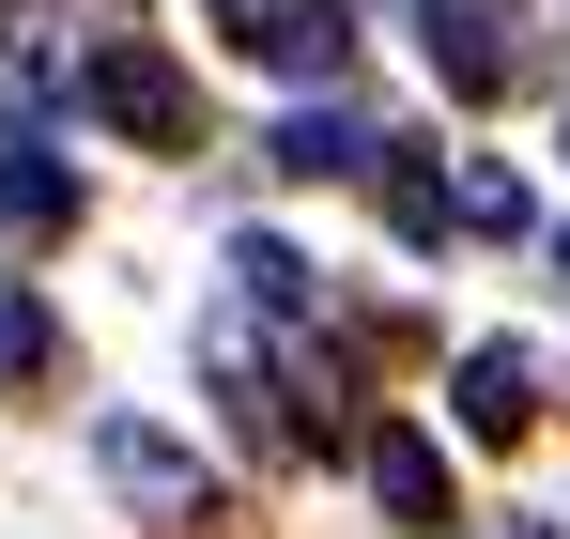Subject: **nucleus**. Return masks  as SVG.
Instances as JSON below:
<instances>
[{
  "label": "nucleus",
  "mask_w": 570,
  "mask_h": 539,
  "mask_svg": "<svg viewBox=\"0 0 570 539\" xmlns=\"http://www.w3.org/2000/svg\"><path fill=\"white\" fill-rule=\"evenodd\" d=\"M200 16H216L247 62H278V78H324V92H340V62H355V16H340V0H200Z\"/></svg>",
  "instance_id": "nucleus-3"
},
{
  "label": "nucleus",
  "mask_w": 570,
  "mask_h": 539,
  "mask_svg": "<svg viewBox=\"0 0 570 539\" xmlns=\"http://www.w3.org/2000/svg\"><path fill=\"white\" fill-rule=\"evenodd\" d=\"M524 416H540V370L509 355V340H478V355H463V432H478V448H509Z\"/></svg>",
  "instance_id": "nucleus-4"
},
{
  "label": "nucleus",
  "mask_w": 570,
  "mask_h": 539,
  "mask_svg": "<svg viewBox=\"0 0 570 539\" xmlns=\"http://www.w3.org/2000/svg\"><path fill=\"white\" fill-rule=\"evenodd\" d=\"M0 200H16V232H62V216H78V185H62V155H47V139H16Z\"/></svg>",
  "instance_id": "nucleus-7"
},
{
  "label": "nucleus",
  "mask_w": 570,
  "mask_h": 539,
  "mask_svg": "<svg viewBox=\"0 0 570 539\" xmlns=\"http://www.w3.org/2000/svg\"><path fill=\"white\" fill-rule=\"evenodd\" d=\"M371 493L401 525H448V448H432V432H371Z\"/></svg>",
  "instance_id": "nucleus-6"
},
{
  "label": "nucleus",
  "mask_w": 570,
  "mask_h": 539,
  "mask_svg": "<svg viewBox=\"0 0 570 539\" xmlns=\"http://www.w3.org/2000/svg\"><path fill=\"white\" fill-rule=\"evenodd\" d=\"M371 155H385V139H371V108H340V92L278 124V170H308V185H324V170H371Z\"/></svg>",
  "instance_id": "nucleus-5"
},
{
  "label": "nucleus",
  "mask_w": 570,
  "mask_h": 539,
  "mask_svg": "<svg viewBox=\"0 0 570 539\" xmlns=\"http://www.w3.org/2000/svg\"><path fill=\"white\" fill-rule=\"evenodd\" d=\"M78 108H94V124H124V139H155V155H186V139H200L186 62H170V47H139V31H108L94 62H78Z\"/></svg>",
  "instance_id": "nucleus-1"
},
{
  "label": "nucleus",
  "mask_w": 570,
  "mask_h": 539,
  "mask_svg": "<svg viewBox=\"0 0 570 539\" xmlns=\"http://www.w3.org/2000/svg\"><path fill=\"white\" fill-rule=\"evenodd\" d=\"M62 355V340H47V308H31V293H16V277H0V385H31V370Z\"/></svg>",
  "instance_id": "nucleus-8"
},
{
  "label": "nucleus",
  "mask_w": 570,
  "mask_h": 539,
  "mask_svg": "<svg viewBox=\"0 0 570 539\" xmlns=\"http://www.w3.org/2000/svg\"><path fill=\"white\" fill-rule=\"evenodd\" d=\"M416 47H432V78L463 108H493L524 78V0H416Z\"/></svg>",
  "instance_id": "nucleus-2"
}]
</instances>
